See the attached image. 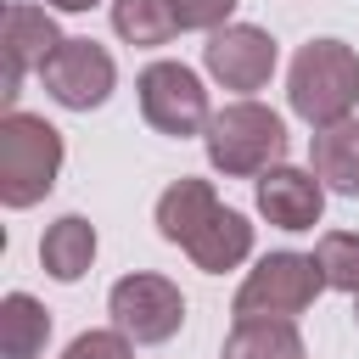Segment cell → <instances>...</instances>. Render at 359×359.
<instances>
[{"label": "cell", "instance_id": "6da1fadb", "mask_svg": "<svg viewBox=\"0 0 359 359\" xmlns=\"http://www.w3.org/2000/svg\"><path fill=\"white\" fill-rule=\"evenodd\" d=\"M286 101H292V112H297L303 123H314V129L353 118V101H359V50L342 45V39H309V45L292 56Z\"/></svg>", "mask_w": 359, "mask_h": 359}, {"label": "cell", "instance_id": "7a4b0ae2", "mask_svg": "<svg viewBox=\"0 0 359 359\" xmlns=\"http://www.w3.org/2000/svg\"><path fill=\"white\" fill-rule=\"evenodd\" d=\"M202 146H208V163L224 180H252V174H264L286 157V123L264 101H230L208 118Z\"/></svg>", "mask_w": 359, "mask_h": 359}, {"label": "cell", "instance_id": "3957f363", "mask_svg": "<svg viewBox=\"0 0 359 359\" xmlns=\"http://www.w3.org/2000/svg\"><path fill=\"white\" fill-rule=\"evenodd\" d=\"M56 174H62V129L34 112H6L0 118V202L34 208L39 196H50Z\"/></svg>", "mask_w": 359, "mask_h": 359}, {"label": "cell", "instance_id": "277c9868", "mask_svg": "<svg viewBox=\"0 0 359 359\" xmlns=\"http://www.w3.org/2000/svg\"><path fill=\"white\" fill-rule=\"evenodd\" d=\"M325 292V275L314 252H264L258 269H247L230 314L236 320H297Z\"/></svg>", "mask_w": 359, "mask_h": 359}, {"label": "cell", "instance_id": "5b68a950", "mask_svg": "<svg viewBox=\"0 0 359 359\" xmlns=\"http://www.w3.org/2000/svg\"><path fill=\"white\" fill-rule=\"evenodd\" d=\"M107 314H112V325H118L129 342L157 348V342H168V337L185 325V297H180V286H174L168 275L135 269V275H123V280L107 292Z\"/></svg>", "mask_w": 359, "mask_h": 359}, {"label": "cell", "instance_id": "8992f818", "mask_svg": "<svg viewBox=\"0 0 359 359\" xmlns=\"http://www.w3.org/2000/svg\"><path fill=\"white\" fill-rule=\"evenodd\" d=\"M135 90H140V118L157 129V135H174V140H185V135H202L208 129V90H202V79L185 67V62H151L140 79H135Z\"/></svg>", "mask_w": 359, "mask_h": 359}, {"label": "cell", "instance_id": "52a82bcc", "mask_svg": "<svg viewBox=\"0 0 359 359\" xmlns=\"http://www.w3.org/2000/svg\"><path fill=\"white\" fill-rule=\"evenodd\" d=\"M39 84H45V95H50L56 107L90 112V107H101V101L112 95L118 62H112L95 39H62V45L50 50V62L39 67Z\"/></svg>", "mask_w": 359, "mask_h": 359}, {"label": "cell", "instance_id": "ba28073f", "mask_svg": "<svg viewBox=\"0 0 359 359\" xmlns=\"http://www.w3.org/2000/svg\"><path fill=\"white\" fill-rule=\"evenodd\" d=\"M275 39L264 34V28H252V22H224V28H213L208 34V45H202V62H208V73L224 84V90H264L269 84V73H275Z\"/></svg>", "mask_w": 359, "mask_h": 359}, {"label": "cell", "instance_id": "9c48e42d", "mask_svg": "<svg viewBox=\"0 0 359 359\" xmlns=\"http://www.w3.org/2000/svg\"><path fill=\"white\" fill-rule=\"evenodd\" d=\"M56 45H62V34H56V22H50L45 6H22V0L6 6V34H0V50H6L0 101H6V112H17L11 101H17V90H22V73H39Z\"/></svg>", "mask_w": 359, "mask_h": 359}, {"label": "cell", "instance_id": "30bf717a", "mask_svg": "<svg viewBox=\"0 0 359 359\" xmlns=\"http://www.w3.org/2000/svg\"><path fill=\"white\" fill-rule=\"evenodd\" d=\"M258 213L275 230H314L320 213H325V180L314 168L275 163V168L258 174Z\"/></svg>", "mask_w": 359, "mask_h": 359}, {"label": "cell", "instance_id": "8fae6325", "mask_svg": "<svg viewBox=\"0 0 359 359\" xmlns=\"http://www.w3.org/2000/svg\"><path fill=\"white\" fill-rule=\"evenodd\" d=\"M309 168L337 191V196H359V118L325 123L309 140Z\"/></svg>", "mask_w": 359, "mask_h": 359}, {"label": "cell", "instance_id": "7c38bea8", "mask_svg": "<svg viewBox=\"0 0 359 359\" xmlns=\"http://www.w3.org/2000/svg\"><path fill=\"white\" fill-rule=\"evenodd\" d=\"M39 264H45L50 280L73 286V280L95 264V224H90L84 213H62V219L39 236Z\"/></svg>", "mask_w": 359, "mask_h": 359}, {"label": "cell", "instance_id": "4fadbf2b", "mask_svg": "<svg viewBox=\"0 0 359 359\" xmlns=\"http://www.w3.org/2000/svg\"><path fill=\"white\" fill-rule=\"evenodd\" d=\"M219 213V196L208 180H174L163 196H157V236L174 241V247H191V236Z\"/></svg>", "mask_w": 359, "mask_h": 359}, {"label": "cell", "instance_id": "5bb4252c", "mask_svg": "<svg viewBox=\"0 0 359 359\" xmlns=\"http://www.w3.org/2000/svg\"><path fill=\"white\" fill-rule=\"evenodd\" d=\"M191 264L202 269V275H224V269H236L247 252H252V224L236 213V208H219L196 236H191Z\"/></svg>", "mask_w": 359, "mask_h": 359}, {"label": "cell", "instance_id": "9a60e30c", "mask_svg": "<svg viewBox=\"0 0 359 359\" xmlns=\"http://www.w3.org/2000/svg\"><path fill=\"white\" fill-rule=\"evenodd\" d=\"M50 342V309L28 292H6L0 303V353L6 359H39Z\"/></svg>", "mask_w": 359, "mask_h": 359}, {"label": "cell", "instance_id": "2e32d148", "mask_svg": "<svg viewBox=\"0 0 359 359\" xmlns=\"http://www.w3.org/2000/svg\"><path fill=\"white\" fill-rule=\"evenodd\" d=\"M112 28L123 45H168L185 34V6L180 0H112Z\"/></svg>", "mask_w": 359, "mask_h": 359}, {"label": "cell", "instance_id": "e0dca14e", "mask_svg": "<svg viewBox=\"0 0 359 359\" xmlns=\"http://www.w3.org/2000/svg\"><path fill=\"white\" fill-rule=\"evenodd\" d=\"M219 359H309L292 320H236Z\"/></svg>", "mask_w": 359, "mask_h": 359}, {"label": "cell", "instance_id": "ac0fdd59", "mask_svg": "<svg viewBox=\"0 0 359 359\" xmlns=\"http://www.w3.org/2000/svg\"><path fill=\"white\" fill-rule=\"evenodd\" d=\"M314 264H320L325 286L359 292V230H325L314 241Z\"/></svg>", "mask_w": 359, "mask_h": 359}, {"label": "cell", "instance_id": "d6986e66", "mask_svg": "<svg viewBox=\"0 0 359 359\" xmlns=\"http://www.w3.org/2000/svg\"><path fill=\"white\" fill-rule=\"evenodd\" d=\"M62 359H135V348H129V337L112 325V331H84V337H73Z\"/></svg>", "mask_w": 359, "mask_h": 359}, {"label": "cell", "instance_id": "ffe728a7", "mask_svg": "<svg viewBox=\"0 0 359 359\" xmlns=\"http://www.w3.org/2000/svg\"><path fill=\"white\" fill-rule=\"evenodd\" d=\"M180 6H185V28H202V34L224 28L236 11V0H180Z\"/></svg>", "mask_w": 359, "mask_h": 359}, {"label": "cell", "instance_id": "44dd1931", "mask_svg": "<svg viewBox=\"0 0 359 359\" xmlns=\"http://www.w3.org/2000/svg\"><path fill=\"white\" fill-rule=\"evenodd\" d=\"M45 6H56V11H90V6H101V0H45Z\"/></svg>", "mask_w": 359, "mask_h": 359}, {"label": "cell", "instance_id": "7402d4cb", "mask_svg": "<svg viewBox=\"0 0 359 359\" xmlns=\"http://www.w3.org/2000/svg\"><path fill=\"white\" fill-rule=\"evenodd\" d=\"M353 320H359V292H353Z\"/></svg>", "mask_w": 359, "mask_h": 359}]
</instances>
